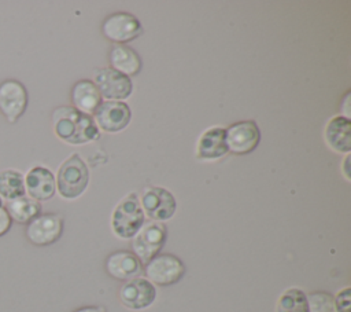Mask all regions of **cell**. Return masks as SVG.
Wrapping results in <instances>:
<instances>
[{"label": "cell", "mask_w": 351, "mask_h": 312, "mask_svg": "<svg viewBox=\"0 0 351 312\" xmlns=\"http://www.w3.org/2000/svg\"><path fill=\"white\" fill-rule=\"evenodd\" d=\"M56 190L64 199L80 197L89 183V170L84 159L77 154H71L58 169Z\"/></svg>", "instance_id": "7a4b0ae2"}, {"label": "cell", "mask_w": 351, "mask_h": 312, "mask_svg": "<svg viewBox=\"0 0 351 312\" xmlns=\"http://www.w3.org/2000/svg\"><path fill=\"white\" fill-rule=\"evenodd\" d=\"M110 65L111 69L117 70L123 76H136L143 66L140 55L125 44H117L110 49Z\"/></svg>", "instance_id": "d6986e66"}, {"label": "cell", "mask_w": 351, "mask_h": 312, "mask_svg": "<svg viewBox=\"0 0 351 312\" xmlns=\"http://www.w3.org/2000/svg\"><path fill=\"white\" fill-rule=\"evenodd\" d=\"M52 125L55 135L69 144H84L100 137L93 118L73 106L55 109L52 113Z\"/></svg>", "instance_id": "6da1fadb"}, {"label": "cell", "mask_w": 351, "mask_h": 312, "mask_svg": "<svg viewBox=\"0 0 351 312\" xmlns=\"http://www.w3.org/2000/svg\"><path fill=\"white\" fill-rule=\"evenodd\" d=\"M225 142L228 151L244 155L256 148L261 142V131L255 121H237L225 129Z\"/></svg>", "instance_id": "9c48e42d"}, {"label": "cell", "mask_w": 351, "mask_h": 312, "mask_svg": "<svg viewBox=\"0 0 351 312\" xmlns=\"http://www.w3.org/2000/svg\"><path fill=\"white\" fill-rule=\"evenodd\" d=\"M93 82L101 96L108 100H121L129 98L133 91L130 77L118 73L111 67H101L95 71Z\"/></svg>", "instance_id": "7c38bea8"}, {"label": "cell", "mask_w": 351, "mask_h": 312, "mask_svg": "<svg viewBox=\"0 0 351 312\" xmlns=\"http://www.w3.org/2000/svg\"><path fill=\"white\" fill-rule=\"evenodd\" d=\"M95 124L104 132H119L130 121L132 111L125 102L121 100H106L101 102L95 111Z\"/></svg>", "instance_id": "4fadbf2b"}, {"label": "cell", "mask_w": 351, "mask_h": 312, "mask_svg": "<svg viewBox=\"0 0 351 312\" xmlns=\"http://www.w3.org/2000/svg\"><path fill=\"white\" fill-rule=\"evenodd\" d=\"M118 296L123 307L132 311H140L154 304L156 289L147 278H132L121 286Z\"/></svg>", "instance_id": "8fae6325"}, {"label": "cell", "mask_w": 351, "mask_h": 312, "mask_svg": "<svg viewBox=\"0 0 351 312\" xmlns=\"http://www.w3.org/2000/svg\"><path fill=\"white\" fill-rule=\"evenodd\" d=\"M27 89L21 81L7 78L0 82V113L10 124L22 117L27 109Z\"/></svg>", "instance_id": "8992f818"}, {"label": "cell", "mask_w": 351, "mask_h": 312, "mask_svg": "<svg viewBox=\"0 0 351 312\" xmlns=\"http://www.w3.org/2000/svg\"><path fill=\"white\" fill-rule=\"evenodd\" d=\"M185 274L184 263L174 254L163 253L155 256L145 264L147 279L152 285L170 286L177 283Z\"/></svg>", "instance_id": "52a82bcc"}, {"label": "cell", "mask_w": 351, "mask_h": 312, "mask_svg": "<svg viewBox=\"0 0 351 312\" xmlns=\"http://www.w3.org/2000/svg\"><path fill=\"white\" fill-rule=\"evenodd\" d=\"M25 190L37 202L48 201L56 191L55 176L45 166H34L25 176Z\"/></svg>", "instance_id": "5bb4252c"}, {"label": "cell", "mask_w": 351, "mask_h": 312, "mask_svg": "<svg viewBox=\"0 0 351 312\" xmlns=\"http://www.w3.org/2000/svg\"><path fill=\"white\" fill-rule=\"evenodd\" d=\"M11 225H12V220L10 219L5 208L1 206L0 208V238L4 236L10 231Z\"/></svg>", "instance_id": "d4e9b609"}, {"label": "cell", "mask_w": 351, "mask_h": 312, "mask_svg": "<svg viewBox=\"0 0 351 312\" xmlns=\"http://www.w3.org/2000/svg\"><path fill=\"white\" fill-rule=\"evenodd\" d=\"M1 206H4V199L0 197V208H1Z\"/></svg>", "instance_id": "f1b7e54d"}, {"label": "cell", "mask_w": 351, "mask_h": 312, "mask_svg": "<svg viewBox=\"0 0 351 312\" xmlns=\"http://www.w3.org/2000/svg\"><path fill=\"white\" fill-rule=\"evenodd\" d=\"M167 236L166 227L159 221H144L140 230L133 236L132 247L134 256L140 260V263L147 264L162 250Z\"/></svg>", "instance_id": "277c9868"}, {"label": "cell", "mask_w": 351, "mask_h": 312, "mask_svg": "<svg viewBox=\"0 0 351 312\" xmlns=\"http://www.w3.org/2000/svg\"><path fill=\"white\" fill-rule=\"evenodd\" d=\"M4 208L12 221L27 224L41 213V205L30 197H19L4 203Z\"/></svg>", "instance_id": "ffe728a7"}, {"label": "cell", "mask_w": 351, "mask_h": 312, "mask_svg": "<svg viewBox=\"0 0 351 312\" xmlns=\"http://www.w3.org/2000/svg\"><path fill=\"white\" fill-rule=\"evenodd\" d=\"M348 164H350V155H347L346 157V159H344V166H343V169H344V177H346V180L347 181H350V169H348Z\"/></svg>", "instance_id": "4316f807"}, {"label": "cell", "mask_w": 351, "mask_h": 312, "mask_svg": "<svg viewBox=\"0 0 351 312\" xmlns=\"http://www.w3.org/2000/svg\"><path fill=\"white\" fill-rule=\"evenodd\" d=\"M276 312H310L306 293L298 287L285 290L277 300Z\"/></svg>", "instance_id": "7402d4cb"}, {"label": "cell", "mask_w": 351, "mask_h": 312, "mask_svg": "<svg viewBox=\"0 0 351 312\" xmlns=\"http://www.w3.org/2000/svg\"><path fill=\"white\" fill-rule=\"evenodd\" d=\"M325 140L336 153L348 154L351 150V121L344 115L333 117L325 126Z\"/></svg>", "instance_id": "e0dca14e"}, {"label": "cell", "mask_w": 351, "mask_h": 312, "mask_svg": "<svg viewBox=\"0 0 351 312\" xmlns=\"http://www.w3.org/2000/svg\"><path fill=\"white\" fill-rule=\"evenodd\" d=\"M228 146L225 142V129L214 126L204 131L199 139L196 157L199 159H218L226 155Z\"/></svg>", "instance_id": "ac0fdd59"}, {"label": "cell", "mask_w": 351, "mask_h": 312, "mask_svg": "<svg viewBox=\"0 0 351 312\" xmlns=\"http://www.w3.org/2000/svg\"><path fill=\"white\" fill-rule=\"evenodd\" d=\"M73 312H106V309L97 305H88V307H81Z\"/></svg>", "instance_id": "484cf974"}, {"label": "cell", "mask_w": 351, "mask_h": 312, "mask_svg": "<svg viewBox=\"0 0 351 312\" xmlns=\"http://www.w3.org/2000/svg\"><path fill=\"white\" fill-rule=\"evenodd\" d=\"M25 194V177L19 170L5 169L0 172V197L3 199L11 201Z\"/></svg>", "instance_id": "44dd1931"}, {"label": "cell", "mask_w": 351, "mask_h": 312, "mask_svg": "<svg viewBox=\"0 0 351 312\" xmlns=\"http://www.w3.org/2000/svg\"><path fill=\"white\" fill-rule=\"evenodd\" d=\"M310 312H336L333 297L325 291H314L307 296Z\"/></svg>", "instance_id": "603a6c76"}, {"label": "cell", "mask_w": 351, "mask_h": 312, "mask_svg": "<svg viewBox=\"0 0 351 312\" xmlns=\"http://www.w3.org/2000/svg\"><path fill=\"white\" fill-rule=\"evenodd\" d=\"M71 103L73 107L84 114H95L101 103V95L90 80H80L71 88Z\"/></svg>", "instance_id": "2e32d148"}, {"label": "cell", "mask_w": 351, "mask_h": 312, "mask_svg": "<svg viewBox=\"0 0 351 312\" xmlns=\"http://www.w3.org/2000/svg\"><path fill=\"white\" fill-rule=\"evenodd\" d=\"M348 100H350V92L346 93V98H344V117L346 118H350V111H348Z\"/></svg>", "instance_id": "83f0119b"}, {"label": "cell", "mask_w": 351, "mask_h": 312, "mask_svg": "<svg viewBox=\"0 0 351 312\" xmlns=\"http://www.w3.org/2000/svg\"><path fill=\"white\" fill-rule=\"evenodd\" d=\"M106 271L117 280H129L141 272V263L133 252L117 250L106 258Z\"/></svg>", "instance_id": "9a60e30c"}, {"label": "cell", "mask_w": 351, "mask_h": 312, "mask_svg": "<svg viewBox=\"0 0 351 312\" xmlns=\"http://www.w3.org/2000/svg\"><path fill=\"white\" fill-rule=\"evenodd\" d=\"M336 312H351V289L344 287L333 298Z\"/></svg>", "instance_id": "cb8c5ba5"}, {"label": "cell", "mask_w": 351, "mask_h": 312, "mask_svg": "<svg viewBox=\"0 0 351 312\" xmlns=\"http://www.w3.org/2000/svg\"><path fill=\"white\" fill-rule=\"evenodd\" d=\"M104 37L117 44H125L143 33L140 21L130 12L119 11L108 15L101 25Z\"/></svg>", "instance_id": "ba28073f"}, {"label": "cell", "mask_w": 351, "mask_h": 312, "mask_svg": "<svg viewBox=\"0 0 351 312\" xmlns=\"http://www.w3.org/2000/svg\"><path fill=\"white\" fill-rule=\"evenodd\" d=\"M140 205L144 214L159 223L169 220L177 209V201L174 195L162 187H148L143 192Z\"/></svg>", "instance_id": "30bf717a"}, {"label": "cell", "mask_w": 351, "mask_h": 312, "mask_svg": "<svg viewBox=\"0 0 351 312\" xmlns=\"http://www.w3.org/2000/svg\"><path fill=\"white\" fill-rule=\"evenodd\" d=\"M63 217L59 213H40L26 224L25 236L34 246H49L63 234Z\"/></svg>", "instance_id": "5b68a950"}, {"label": "cell", "mask_w": 351, "mask_h": 312, "mask_svg": "<svg viewBox=\"0 0 351 312\" xmlns=\"http://www.w3.org/2000/svg\"><path fill=\"white\" fill-rule=\"evenodd\" d=\"M144 212L134 192L125 197L111 216L112 232L121 239H132L144 224Z\"/></svg>", "instance_id": "3957f363"}]
</instances>
